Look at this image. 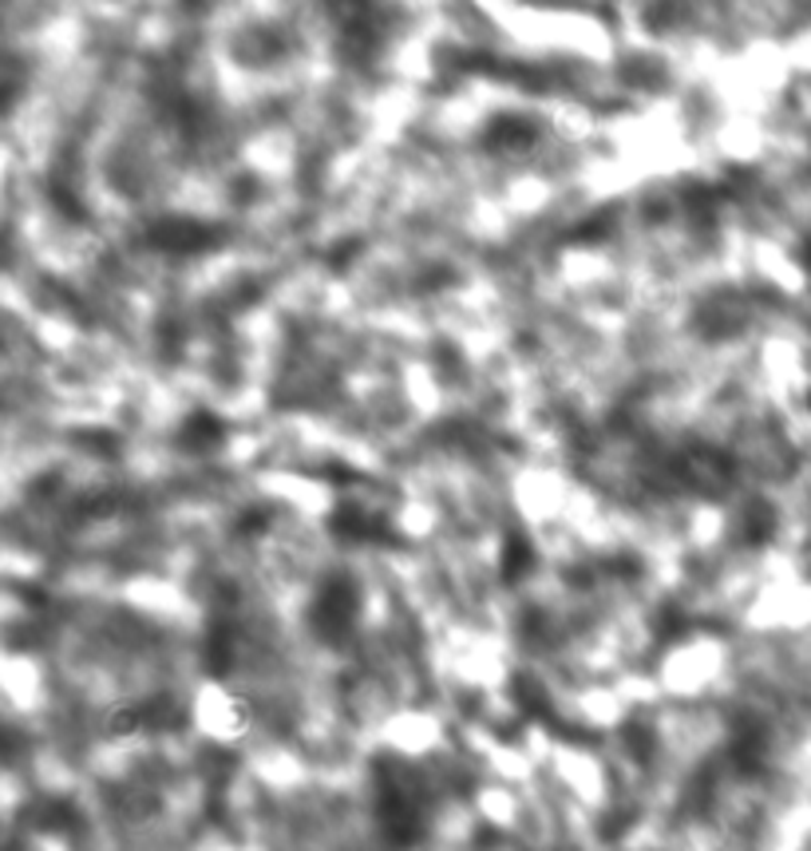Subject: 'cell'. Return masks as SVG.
I'll return each instance as SVG.
<instances>
[{"label":"cell","mask_w":811,"mask_h":851,"mask_svg":"<svg viewBox=\"0 0 811 851\" xmlns=\"http://www.w3.org/2000/svg\"><path fill=\"white\" fill-rule=\"evenodd\" d=\"M226 440V424L222 417H214V412H207V408H199V412H190L187 424H182V448L187 452H214L218 444Z\"/></svg>","instance_id":"8992f818"},{"label":"cell","mask_w":811,"mask_h":851,"mask_svg":"<svg viewBox=\"0 0 811 851\" xmlns=\"http://www.w3.org/2000/svg\"><path fill=\"white\" fill-rule=\"evenodd\" d=\"M377 804L380 824L397 843H415L428 828V792L424 780L408 764L384 761L377 769Z\"/></svg>","instance_id":"6da1fadb"},{"label":"cell","mask_w":811,"mask_h":851,"mask_svg":"<svg viewBox=\"0 0 811 851\" xmlns=\"http://www.w3.org/2000/svg\"><path fill=\"white\" fill-rule=\"evenodd\" d=\"M357 614H361V590H357V582L344 579V574L324 579L313 598V634L329 645L344 642L352 634V625H357Z\"/></svg>","instance_id":"7a4b0ae2"},{"label":"cell","mask_w":811,"mask_h":851,"mask_svg":"<svg viewBox=\"0 0 811 851\" xmlns=\"http://www.w3.org/2000/svg\"><path fill=\"white\" fill-rule=\"evenodd\" d=\"M479 143H483L491 154H523L539 143V123L511 111V116L491 119V123L483 128V139H479Z\"/></svg>","instance_id":"5b68a950"},{"label":"cell","mask_w":811,"mask_h":851,"mask_svg":"<svg viewBox=\"0 0 811 851\" xmlns=\"http://www.w3.org/2000/svg\"><path fill=\"white\" fill-rule=\"evenodd\" d=\"M499 567H503V579L507 582H523L527 574L534 571V547H531V539H527L523 531H507L503 559H499Z\"/></svg>","instance_id":"52a82bcc"},{"label":"cell","mask_w":811,"mask_h":851,"mask_svg":"<svg viewBox=\"0 0 811 851\" xmlns=\"http://www.w3.org/2000/svg\"><path fill=\"white\" fill-rule=\"evenodd\" d=\"M147 242L162 254H174V258H187V254H202L210 246L218 242V230L199 222V218H187V214H174V218H159L151 230H147Z\"/></svg>","instance_id":"3957f363"},{"label":"cell","mask_w":811,"mask_h":851,"mask_svg":"<svg viewBox=\"0 0 811 851\" xmlns=\"http://www.w3.org/2000/svg\"><path fill=\"white\" fill-rule=\"evenodd\" d=\"M329 531L337 534V539H344V543H392V531H388V523L377 515V511H369L364 503H357V499H341L333 508V515H329Z\"/></svg>","instance_id":"277c9868"}]
</instances>
